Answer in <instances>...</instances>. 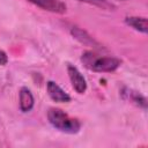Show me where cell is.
Instances as JSON below:
<instances>
[{
	"label": "cell",
	"instance_id": "30bf717a",
	"mask_svg": "<svg viewBox=\"0 0 148 148\" xmlns=\"http://www.w3.org/2000/svg\"><path fill=\"white\" fill-rule=\"evenodd\" d=\"M77 1H81V2H84V3L91 5V6H95L97 8L103 9V10H114L116 9V5L112 3L109 0H77Z\"/></svg>",
	"mask_w": 148,
	"mask_h": 148
},
{
	"label": "cell",
	"instance_id": "6da1fadb",
	"mask_svg": "<svg viewBox=\"0 0 148 148\" xmlns=\"http://www.w3.org/2000/svg\"><path fill=\"white\" fill-rule=\"evenodd\" d=\"M81 62L86 68L99 73H112L121 65L120 59L116 57L99 56L94 51H84L81 56Z\"/></svg>",
	"mask_w": 148,
	"mask_h": 148
},
{
	"label": "cell",
	"instance_id": "277c9868",
	"mask_svg": "<svg viewBox=\"0 0 148 148\" xmlns=\"http://www.w3.org/2000/svg\"><path fill=\"white\" fill-rule=\"evenodd\" d=\"M32 5L39 7L43 10L56 13V14H64L67 10L65 2L61 0H27Z\"/></svg>",
	"mask_w": 148,
	"mask_h": 148
},
{
	"label": "cell",
	"instance_id": "ba28073f",
	"mask_svg": "<svg viewBox=\"0 0 148 148\" xmlns=\"http://www.w3.org/2000/svg\"><path fill=\"white\" fill-rule=\"evenodd\" d=\"M125 23L131 27L132 29L142 32V34H147L148 31V24H147V18L146 17H141V16H126L125 17Z\"/></svg>",
	"mask_w": 148,
	"mask_h": 148
},
{
	"label": "cell",
	"instance_id": "52a82bcc",
	"mask_svg": "<svg viewBox=\"0 0 148 148\" xmlns=\"http://www.w3.org/2000/svg\"><path fill=\"white\" fill-rule=\"evenodd\" d=\"M71 34L74 38H76L80 43L84 44V45H88V46H98V43L87 32L84 31L83 29L76 27V25H73L71 28Z\"/></svg>",
	"mask_w": 148,
	"mask_h": 148
},
{
	"label": "cell",
	"instance_id": "8992f818",
	"mask_svg": "<svg viewBox=\"0 0 148 148\" xmlns=\"http://www.w3.org/2000/svg\"><path fill=\"white\" fill-rule=\"evenodd\" d=\"M18 96H20V110L22 112L31 111L35 105V98L30 89H28L27 87H22L20 89Z\"/></svg>",
	"mask_w": 148,
	"mask_h": 148
},
{
	"label": "cell",
	"instance_id": "3957f363",
	"mask_svg": "<svg viewBox=\"0 0 148 148\" xmlns=\"http://www.w3.org/2000/svg\"><path fill=\"white\" fill-rule=\"evenodd\" d=\"M67 74L69 77V81L72 83L73 89L77 92V94H83L87 90V81L84 79V76L81 74V72L74 66L68 64L67 65Z\"/></svg>",
	"mask_w": 148,
	"mask_h": 148
},
{
	"label": "cell",
	"instance_id": "7c38bea8",
	"mask_svg": "<svg viewBox=\"0 0 148 148\" xmlns=\"http://www.w3.org/2000/svg\"><path fill=\"white\" fill-rule=\"evenodd\" d=\"M119 1H126V0H119Z\"/></svg>",
	"mask_w": 148,
	"mask_h": 148
},
{
	"label": "cell",
	"instance_id": "9c48e42d",
	"mask_svg": "<svg viewBox=\"0 0 148 148\" xmlns=\"http://www.w3.org/2000/svg\"><path fill=\"white\" fill-rule=\"evenodd\" d=\"M123 94H124L133 104H135L136 106L142 108V109L146 110V108H147V99H146V97H145L143 95H141L139 91H135V90L125 88V90H124Z\"/></svg>",
	"mask_w": 148,
	"mask_h": 148
},
{
	"label": "cell",
	"instance_id": "5b68a950",
	"mask_svg": "<svg viewBox=\"0 0 148 148\" xmlns=\"http://www.w3.org/2000/svg\"><path fill=\"white\" fill-rule=\"evenodd\" d=\"M46 91L50 98L58 103H68L71 102V96L54 81H47L46 82Z\"/></svg>",
	"mask_w": 148,
	"mask_h": 148
},
{
	"label": "cell",
	"instance_id": "7a4b0ae2",
	"mask_svg": "<svg viewBox=\"0 0 148 148\" xmlns=\"http://www.w3.org/2000/svg\"><path fill=\"white\" fill-rule=\"evenodd\" d=\"M49 123L58 131L67 134H75L81 130V121L69 117L65 111L58 108H51L47 111Z\"/></svg>",
	"mask_w": 148,
	"mask_h": 148
},
{
	"label": "cell",
	"instance_id": "8fae6325",
	"mask_svg": "<svg viewBox=\"0 0 148 148\" xmlns=\"http://www.w3.org/2000/svg\"><path fill=\"white\" fill-rule=\"evenodd\" d=\"M7 62H8V56L6 54L5 51L0 50V65L3 66V65H6Z\"/></svg>",
	"mask_w": 148,
	"mask_h": 148
}]
</instances>
